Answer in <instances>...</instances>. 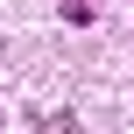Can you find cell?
I'll return each mask as SVG.
<instances>
[{
    "mask_svg": "<svg viewBox=\"0 0 134 134\" xmlns=\"http://www.w3.org/2000/svg\"><path fill=\"white\" fill-rule=\"evenodd\" d=\"M64 21H71V28H92V21H99V14H92V7H85V0H64Z\"/></svg>",
    "mask_w": 134,
    "mask_h": 134,
    "instance_id": "1",
    "label": "cell"
}]
</instances>
